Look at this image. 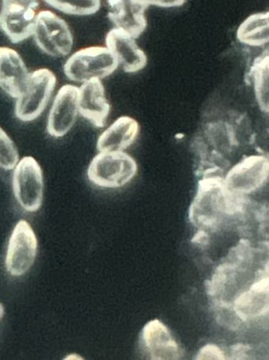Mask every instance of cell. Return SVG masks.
<instances>
[{"label":"cell","instance_id":"1","mask_svg":"<svg viewBox=\"0 0 269 360\" xmlns=\"http://www.w3.org/2000/svg\"><path fill=\"white\" fill-rule=\"evenodd\" d=\"M207 173L198 183L197 194L191 203L189 218L196 228L215 229L225 216L234 214L232 198L227 193L224 178Z\"/></svg>","mask_w":269,"mask_h":360},{"label":"cell","instance_id":"2","mask_svg":"<svg viewBox=\"0 0 269 360\" xmlns=\"http://www.w3.org/2000/svg\"><path fill=\"white\" fill-rule=\"evenodd\" d=\"M118 67V61L107 46H93L74 52L64 65L63 71L70 80L84 84L106 78Z\"/></svg>","mask_w":269,"mask_h":360},{"label":"cell","instance_id":"3","mask_svg":"<svg viewBox=\"0 0 269 360\" xmlns=\"http://www.w3.org/2000/svg\"><path fill=\"white\" fill-rule=\"evenodd\" d=\"M138 172L137 162L124 152H100L87 170L90 181L103 188H119L131 182Z\"/></svg>","mask_w":269,"mask_h":360},{"label":"cell","instance_id":"4","mask_svg":"<svg viewBox=\"0 0 269 360\" xmlns=\"http://www.w3.org/2000/svg\"><path fill=\"white\" fill-rule=\"evenodd\" d=\"M55 75L48 68L30 73L25 89L16 98L15 114L22 122L36 120L43 113L56 86Z\"/></svg>","mask_w":269,"mask_h":360},{"label":"cell","instance_id":"5","mask_svg":"<svg viewBox=\"0 0 269 360\" xmlns=\"http://www.w3.org/2000/svg\"><path fill=\"white\" fill-rule=\"evenodd\" d=\"M32 37L38 48L51 57L67 56L74 45L73 34L67 22L48 10L39 11Z\"/></svg>","mask_w":269,"mask_h":360},{"label":"cell","instance_id":"6","mask_svg":"<svg viewBox=\"0 0 269 360\" xmlns=\"http://www.w3.org/2000/svg\"><path fill=\"white\" fill-rule=\"evenodd\" d=\"M13 191L17 202L28 212H36L44 200V175L38 161L26 156L15 165L13 177Z\"/></svg>","mask_w":269,"mask_h":360},{"label":"cell","instance_id":"7","mask_svg":"<svg viewBox=\"0 0 269 360\" xmlns=\"http://www.w3.org/2000/svg\"><path fill=\"white\" fill-rule=\"evenodd\" d=\"M268 159L265 155L248 156L234 165L224 178L228 193L237 197L255 193L268 181Z\"/></svg>","mask_w":269,"mask_h":360},{"label":"cell","instance_id":"8","mask_svg":"<svg viewBox=\"0 0 269 360\" xmlns=\"http://www.w3.org/2000/svg\"><path fill=\"white\" fill-rule=\"evenodd\" d=\"M38 240L32 226L20 220L15 226L6 255V269L13 276H21L30 270L36 260Z\"/></svg>","mask_w":269,"mask_h":360},{"label":"cell","instance_id":"9","mask_svg":"<svg viewBox=\"0 0 269 360\" xmlns=\"http://www.w3.org/2000/svg\"><path fill=\"white\" fill-rule=\"evenodd\" d=\"M79 88L72 84L58 91L48 115L46 130L49 135L60 138L72 129L79 114Z\"/></svg>","mask_w":269,"mask_h":360},{"label":"cell","instance_id":"10","mask_svg":"<svg viewBox=\"0 0 269 360\" xmlns=\"http://www.w3.org/2000/svg\"><path fill=\"white\" fill-rule=\"evenodd\" d=\"M136 39L131 34L116 27L107 34V48L126 73L138 72L147 65V56Z\"/></svg>","mask_w":269,"mask_h":360},{"label":"cell","instance_id":"11","mask_svg":"<svg viewBox=\"0 0 269 360\" xmlns=\"http://www.w3.org/2000/svg\"><path fill=\"white\" fill-rule=\"evenodd\" d=\"M108 17L116 28L137 39L147 27L145 11L148 6L141 0H107Z\"/></svg>","mask_w":269,"mask_h":360},{"label":"cell","instance_id":"12","mask_svg":"<svg viewBox=\"0 0 269 360\" xmlns=\"http://www.w3.org/2000/svg\"><path fill=\"white\" fill-rule=\"evenodd\" d=\"M110 111L101 79H93L79 88V112L85 119L98 127H103Z\"/></svg>","mask_w":269,"mask_h":360},{"label":"cell","instance_id":"13","mask_svg":"<svg viewBox=\"0 0 269 360\" xmlns=\"http://www.w3.org/2000/svg\"><path fill=\"white\" fill-rule=\"evenodd\" d=\"M29 77L30 73L18 52L0 46V88L17 98L25 89Z\"/></svg>","mask_w":269,"mask_h":360},{"label":"cell","instance_id":"14","mask_svg":"<svg viewBox=\"0 0 269 360\" xmlns=\"http://www.w3.org/2000/svg\"><path fill=\"white\" fill-rule=\"evenodd\" d=\"M38 10L9 1L0 28L13 44H20L33 36Z\"/></svg>","mask_w":269,"mask_h":360},{"label":"cell","instance_id":"15","mask_svg":"<svg viewBox=\"0 0 269 360\" xmlns=\"http://www.w3.org/2000/svg\"><path fill=\"white\" fill-rule=\"evenodd\" d=\"M142 340L151 359H179L181 352L177 342L165 324L159 319L146 323L143 329Z\"/></svg>","mask_w":269,"mask_h":360},{"label":"cell","instance_id":"16","mask_svg":"<svg viewBox=\"0 0 269 360\" xmlns=\"http://www.w3.org/2000/svg\"><path fill=\"white\" fill-rule=\"evenodd\" d=\"M140 127L136 120L122 116L116 120L98 139V152H124L138 136Z\"/></svg>","mask_w":269,"mask_h":360},{"label":"cell","instance_id":"17","mask_svg":"<svg viewBox=\"0 0 269 360\" xmlns=\"http://www.w3.org/2000/svg\"><path fill=\"white\" fill-rule=\"evenodd\" d=\"M261 277L248 291L239 295L234 301L233 309L242 321L266 315L268 311V278Z\"/></svg>","mask_w":269,"mask_h":360},{"label":"cell","instance_id":"18","mask_svg":"<svg viewBox=\"0 0 269 360\" xmlns=\"http://www.w3.org/2000/svg\"><path fill=\"white\" fill-rule=\"evenodd\" d=\"M269 14L251 15L239 26L237 37L240 42L251 46H261L269 40Z\"/></svg>","mask_w":269,"mask_h":360},{"label":"cell","instance_id":"19","mask_svg":"<svg viewBox=\"0 0 269 360\" xmlns=\"http://www.w3.org/2000/svg\"><path fill=\"white\" fill-rule=\"evenodd\" d=\"M268 51L257 57L251 66L249 77L253 81L257 103L262 112L268 113Z\"/></svg>","mask_w":269,"mask_h":360},{"label":"cell","instance_id":"20","mask_svg":"<svg viewBox=\"0 0 269 360\" xmlns=\"http://www.w3.org/2000/svg\"><path fill=\"white\" fill-rule=\"evenodd\" d=\"M51 8L70 15L96 14L101 8V0H44Z\"/></svg>","mask_w":269,"mask_h":360},{"label":"cell","instance_id":"21","mask_svg":"<svg viewBox=\"0 0 269 360\" xmlns=\"http://www.w3.org/2000/svg\"><path fill=\"white\" fill-rule=\"evenodd\" d=\"M19 160L18 150L13 139L0 127V168L13 170Z\"/></svg>","mask_w":269,"mask_h":360},{"label":"cell","instance_id":"22","mask_svg":"<svg viewBox=\"0 0 269 360\" xmlns=\"http://www.w3.org/2000/svg\"><path fill=\"white\" fill-rule=\"evenodd\" d=\"M195 359H226L225 353L221 348L214 345H208L199 351Z\"/></svg>","mask_w":269,"mask_h":360},{"label":"cell","instance_id":"23","mask_svg":"<svg viewBox=\"0 0 269 360\" xmlns=\"http://www.w3.org/2000/svg\"><path fill=\"white\" fill-rule=\"evenodd\" d=\"M145 5L156 6L159 8H177L183 6L186 0H141Z\"/></svg>","mask_w":269,"mask_h":360},{"label":"cell","instance_id":"24","mask_svg":"<svg viewBox=\"0 0 269 360\" xmlns=\"http://www.w3.org/2000/svg\"><path fill=\"white\" fill-rule=\"evenodd\" d=\"M232 359H242L247 358V353L250 350V347L243 345H237L232 347Z\"/></svg>","mask_w":269,"mask_h":360},{"label":"cell","instance_id":"25","mask_svg":"<svg viewBox=\"0 0 269 360\" xmlns=\"http://www.w3.org/2000/svg\"><path fill=\"white\" fill-rule=\"evenodd\" d=\"M209 236L206 233V231L200 230L195 236L194 239L192 240V243H203V245H207L209 243Z\"/></svg>","mask_w":269,"mask_h":360},{"label":"cell","instance_id":"26","mask_svg":"<svg viewBox=\"0 0 269 360\" xmlns=\"http://www.w3.org/2000/svg\"><path fill=\"white\" fill-rule=\"evenodd\" d=\"M11 2H14L16 4H20L22 5L27 6V7L32 8L34 9L38 10L41 2L43 0H10Z\"/></svg>","mask_w":269,"mask_h":360},{"label":"cell","instance_id":"27","mask_svg":"<svg viewBox=\"0 0 269 360\" xmlns=\"http://www.w3.org/2000/svg\"><path fill=\"white\" fill-rule=\"evenodd\" d=\"M10 0H0V20H1L6 8H7Z\"/></svg>","mask_w":269,"mask_h":360},{"label":"cell","instance_id":"28","mask_svg":"<svg viewBox=\"0 0 269 360\" xmlns=\"http://www.w3.org/2000/svg\"><path fill=\"white\" fill-rule=\"evenodd\" d=\"M65 359H84L78 355H76V354H72V355H70Z\"/></svg>","mask_w":269,"mask_h":360},{"label":"cell","instance_id":"29","mask_svg":"<svg viewBox=\"0 0 269 360\" xmlns=\"http://www.w3.org/2000/svg\"><path fill=\"white\" fill-rule=\"evenodd\" d=\"M4 306L1 303H0V321H1V319L4 317Z\"/></svg>","mask_w":269,"mask_h":360}]
</instances>
